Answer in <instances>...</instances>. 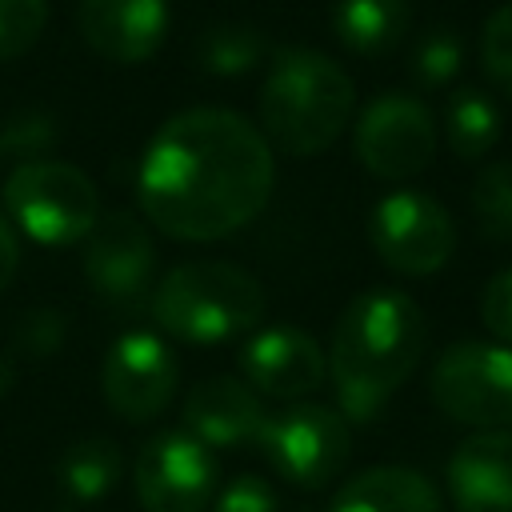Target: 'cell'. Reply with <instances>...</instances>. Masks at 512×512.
I'll return each mask as SVG.
<instances>
[{
	"instance_id": "8fae6325",
	"label": "cell",
	"mask_w": 512,
	"mask_h": 512,
	"mask_svg": "<svg viewBox=\"0 0 512 512\" xmlns=\"http://www.w3.org/2000/svg\"><path fill=\"white\" fill-rule=\"evenodd\" d=\"M176 380H180V364L172 348L156 332H144V328L116 336L100 364L104 404L128 424L156 420L172 404Z\"/></svg>"
},
{
	"instance_id": "7a4b0ae2",
	"label": "cell",
	"mask_w": 512,
	"mask_h": 512,
	"mask_svg": "<svg viewBox=\"0 0 512 512\" xmlns=\"http://www.w3.org/2000/svg\"><path fill=\"white\" fill-rule=\"evenodd\" d=\"M428 344L424 308L400 288L360 292L336 320L328 344V376L340 416L352 424L376 420L388 400L420 368Z\"/></svg>"
},
{
	"instance_id": "83f0119b",
	"label": "cell",
	"mask_w": 512,
	"mask_h": 512,
	"mask_svg": "<svg viewBox=\"0 0 512 512\" xmlns=\"http://www.w3.org/2000/svg\"><path fill=\"white\" fill-rule=\"evenodd\" d=\"M480 320H484V328H488L500 344L512 348V264L500 268V272L484 284V292H480Z\"/></svg>"
},
{
	"instance_id": "6da1fadb",
	"label": "cell",
	"mask_w": 512,
	"mask_h": 512,
	"mask_svg": "<svg viewBox=\"0 0 512 512\" xmlns=\"http://www.w3.org/2000/svg\"><path fill=\"white\" fill-rule=\"evenodd\" d=\"M276 164L264 132L228 108H188L156 128L140 156L136 196L172 240H224L272 196Z\"/></svg>"
},
{
	"instance_id": "f1b7e54d",
	"label": "cell",
	"mask_w": 512,
	"mask_h": 512,
	"mask_svg": "<svg viewBox=\"0 0 512 512\" xmlns=\"http://www.w3.org/2000/svg\"><path fill=\"white\" fill-rule=\"evenodd\" d=\"M212 512H280V500H276L268 480L244 472V476L224 484V492L216 496Z\"/></svg>"
},
{
	"instance_id": "f546056e",
	"label": "cell",
	"mask_w": 512,
	"mask_h": 512,
	"mask_svg": "<svg viewBox=\"0 0 512 512\" xmlns=\"http://www.w3.org/2000/svg\"><path fill=\"white\" fill-rule=\"evenodd\" d=\"M20 268V244H16V232H12V220L0 216V292L12 284Z\"/></svg>"
},
{
	"instance_id": "ffe728a7",
	"label": "cell",
	"mask_w": 512,
	"mask_h": 512,
	"mask_svg": "<svg viewBox=\"0 0 512 512\" xmlns=\"http://www.w3.org/2000/svg\"><path fill=\"white\" fill-rule=\"evenodd\" d=\"M500 108L492 104L488 92L480 88H456L448 96V108H444V136H448V148L452 156L460 160H480L492 152V144L500 140Z\"/></svg>"
},
{
	"instance_id": "3957f363",
	"label": "cell",
	"mask_w": 512,
	"mask_h": 512,
	"mask_svg": "<svg viewBox=\"0 0 512 512\" xmlns=\"http://www.w3.org/2000/svg\"><path fill=\"white\" fill-rule=\"evenodd\" d=\"M356 112L352 76L316 48H280L260 84V132L288 156H320Z\"/></svg>"
},
{
	"instance_id": "5bb4252c",
	"label": "cell",
	"mask_w": 512,
	"mask_h": 512,
	"mask_svg": "<svg viewBox=\"0 0 512 512\" xmlns=\"http://www.w3.org/2000/svg\"><path fill=\"white\" fill-rule=\"evenodd\" d=\"M76 28L96 56L140 64L168 36V0H80Z\"/></svg>"
},
{
	"instance_id": "ac0fdd59",
	"label": "cell",
	"mask_w": 512,
	"mask_h": 512,
	"mask_svg": "<svg viewBox=\"0 0 512 512\" xmlns=\"http://www.w3.org/2000/svg\"><path fill=\"white\" fill-rule=\"evenodd\" d=\"M412 0H336L332 36L352 56H384L408 32Z\"/></svg>"
},
{
	"instance_id": "8992f818",
	"label": "cell",
	"mask_w": 512,
	"mask_h": 512,
	"mask_svg": "<svg viewBox=\"0 0 512 512\" xmlns=\"http://www.w3.org/2000/svg\"><path fill=\"white\" fill-rule=\"evenodd\" d=\"M432 404L468 428L492 432L512 424V348L496 340L448 344L428 380Z\"/></svg>"
},
{
	"instance_id": "603a6c76",
	"label": "cell",
	"mask_w": 512,
	"mask_h": 512,
	"mask_svg": "<svg viewBox=\"0 0 512 512\" xmlns=\"http://www.w3.org/2000/svg\"><path fill=\"white\" fill-rule=\"evenodd\" d=\"M460 68H464V40L452 28L424 32L408 60V72L420 88H444L460 76Z\"/></svg>"
},
{
	"instance_id": "4dcf8cb0",
	"label": "cell",
	"mask_w": 512,
	"mask_h": 512,
	"mask_svg": "<svg viewBox=\"0 0 512 512\" xmlns=\"http://www.w3.org/2000/svg\"><path fill=\"white\" fill-rule=\"evenodd\" d=\"M8 384H12V360L0 352V396L8 392Z\"/></svg>"
},
{
	"instance_id": "d4e9b609",
	"label": "cell",
	"mask_w": 512,
	"mask_h": 512,
	"mask_svg": "<svg viewBox=\"0 0 512 512\" xmlns=\"http://www.w3.org/2000/svg\"><path fill=\"white\" fill-rule=\"evenodd\" d=\"M52 144H56V120L48 112H36V108L16 112L0 132V156H20V164L44 160V152Z\"/></svg>"
},
{
	"instance_id": "9c48e42d",
	"label": "cell",
	"mask_w": 512,
	"mask_h": 512,
	"mask_svg": "<svg viewBox=\"0 0 512 512\" xmlns=\"http://www.w3.org/2000/svg\"><path fill=\"white\" fill-rule=\"evenodd\" d=\"M352 148L376 180H412L436 156V120L416 96L384 92L356 116Z\"/></svg>"
},
{
	"instance_id": "d6986e66",
	"label": "cell",
	"mask_w": 512,
	"mask_h": 512,
	"mask_svg": "<svg viewBox=\"0 0 512 512\" xmlns=\"http://www.w3.org/2000/svg\"><path fill=\"white\" fill-rule=\"evenodd\" d=\"M120 472H124V460H120V448L104 436H88V440H76L64 448L60 464H56V480H60V492L76 504H96L104 500L116 484H120Z\"/></svg>"
},
{
	"instance_id": "2e32d148",
	"label": "cell",
	"mask_w": 512,
	"mask_h": 512,
	"mask_svg": "<svg viewBox=\"0 0 512 512\" xmlns=\"http://www.w3.org/2000/svg\"><path fill=\"white\" fill-rule=\"evenodd\" d=\"M264 420V400L236 376H208L184 396V432L208 448H236L256 440Z\"/></svg>"
},
{
	"instance_id": "ba28073f",
	"label": "cell",
	"mask_w": 512,
	"mask_h": 512,
	"mask_svg": "<svg viewBox=\"0 0 512 512\" xmlns=\"http://www.w3.org/2000/svg\"><path fill=\"white\" fill-rule=\"evenodd\" d=\"M368 240L380 264H388L392 272L432 276L456 252V224L436 196L420 188H400L376 200L368 216Z\"/></svg>"
},
{
	"instance_id": "484cf974",
	"label": "cell",
	"mask_w": 512,
	"mask_h": 512,
	"mask_svg": "<svg viewBox=\"0 0 512 512\" xmlns=\"http://www.w3.org/2000/svg\"><path fill=\"white\" fill-rule=\"evenodd\" d=\"M480 60H484V76L512 100V0L488 16L480 32Z\"/></svg>"
},
{
	"instance_id": "52a82bcc",
	"label": "cell",
	"mask_w": 512,
	"mask_h": 512,
	"mask_svg": "<svg viewBox=\"0 0 512 512\" xmlns=\"http://www.w3.org/2000/svg\"><path fill=\"white\" fill-rule=\"evenodd\" d=\"M256 444L280 480L296 488H324L348 464L352 428L328 404H288L264 420Z\"/></svg>"
},
{
	"instance_id": "7c38bea8",
	"label": "cell",
	"mask_w": 512,
	"mask_h": 512,
	"mask_svg": "<svg viewBox=\"0 0 512 512\" xmlns=\"http://www.w3.org/2000/svg\"><path fill=\"white\" fill-rule=\"evenodd\" d=\"M156 248L136 212H100L84 236V280L108 304H136L148 296Z\"/></svg>"
},
{
	"instance_id": "277c9868",
	"label": "cell",
	"mask_w": 512,
	"mask_h": 512,
	"mask_svg": "<svg viewBox=\"0 0 512 512\" xmlns=\"http://www.w3.org/2000/svg\"><path fill=\"white\" fill-rule=\"evenodd\" d=\"M156 324L184 344H224L264 316V284L228 260H184L152 288Z\"/></svg>"
},
{
	"instance_id": "4316f807",
	"label": "cell",
	"mask_w": 512,
	"mask_h": 512,
	"mask_svg": "<svg viewBox=\"0 0 512 512\" xmlns=\"http://www.w3.org/2000/svg\"><path fill=\"white\" fill-rule=\"evenodd\" d=\"M64 344V316L56 308H32L12 328V348L28 360H44Z\"/></svg>"
},
{
	"instance_id": "4fadbf2b",
	"label": "cell",
	"mask_w": 512,
	"mask_h": 512,
	"mask_svg": "<svg viewBox=\"0 0 512 512\" xmlns=\"http://www.w3.org/2000/svg\"><path fill=\"white\" fill-rule=\"evenodd\" d=\"M328 376V352L316 344V336L276 324L260 328L240 348V380L256 396L272 400H300L316 392Z\"/></svg>"
},
{
	"instance_id": "5b68a950",
	"label": "cell",
	"mask_w": 512,
	"mask_h": 512,
	"mask_svg": "<svg viewBox=\"0 0 512 512\" xmlns=\"http://www.w3.org/2000/svg\"><path fill=\"white\" fill-rule=\"evenodd\" d=\"M4 208L12 224L36 244H76L100 216V192L88 172L64 160H24L4 180Z\"/></svg>"
},
{
	"instance_id": "9a60e30c",
	"label": "cell",
	"mask_w": 512,
	"mask_h": 512,
	"mask_svg": "<svg viewBox=\"0 0 512 512\" xmlns=\"http://www.w3.org/2000/svg\"><path fill=\"white\" fill-rule=\"evenodd\" d=\"M456 512H512V432L492 428L456 444L448 460Z\"/></svg>"
},
{
	"instance_id": "e0dca14e",
	"label": "cell",
	"mask_w": 512,
	"mask_h": 512,
	"mask_svg": "<svg viewBox=\"0 0 512 512\" xmlns=\"http://www.w3.org/2000/svg\"><path fill=\"white\" fill-rule=\"evenodd\" d=\"M332 512H444V500L424 472L380 464L352 476L336 492Z\"/></svg>"
},
{
	"instance_id": "44dd1931",
	"label": "cell",
	"mask_w": 512,
	"mask_h": 512,
	"mask_svg": "<svg viewBox=\"0 0 512 512\" xmlns=\"http://www.w3.org/2000/svg\"><path fill=\"white\" fill-rule=\"evenodd\" d=\"M200 68H208L212 76H244L260 64L264 56V36L248 24H216L200 36Z\"/></svg>"
},
{
	"instance_id": "cb8c5ba5",
	"label": "cell",
	"mask_w": 512,
	"mask_h": 512,
	"mask_svg": "<svg viewBox=\"0 0 512 512\" xmlns=\"http://www.w3.org/2000/svg\"><path fill=\"white\" fill-rule=\"evenodd\" d=\"M48 24V0H0V64L24 56Z\"/></svg>"
},
{
	"instance_id": "30bf717a",
	"label": "cell",
	"mask_w": 512,
	"mask_h": 512,
	"mask_svg": "<svg viewBox=\"0 0 512 512\" xmlns=\"http://www.w3.org/2000/svg\"><path fill=\"white\" fill-rule=\"evenodd\" d=\"M216 456L192 432L152 436L136 464L132 488L144 512H204L216 500Z\"/></svg>"
},
{
	"instance_id": "7402d4cb",
	"label": "cell",
	"mask_w": 512,
	"mask_h": 512,
	"mask_svg": "<svg viewBox=\"0 0 512 512\" xmlns=\"http://www.w3.org/2000/svg\"><path fill=\"white\" fill-rule=\"evenodd\" d=\"M472 216L484 240L512 244V160H496L476 176Z\"/></svg>"
}]
</instances>
